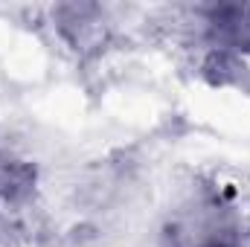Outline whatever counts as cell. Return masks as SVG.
I'll use <instances>...</instances> for the list:
<instances>
[{
	"label": "cell",
	"instance_id": "cell-1",
	"mask_svg": "<svg viewBox=\"0 0 250 247\" xmlns=\"http://www.w3.org/2000/svg\"><path fill=\"white\" fill-rule=\"evenodd\" d=\"M209 32L221 50H250V6H218L209 12Z\"/></svg>",
	"mask_w": 250,
	"mask_h": 247
},
{
	"label": "cell",
	"instance_id": "cell-2",
	"mask_svg": "<svg viewBox=\"0 0 250 247\" xmlns=\"http://www.w3.org/2000/svg\"><path fill=\"white\" fill-rule=\"evenodd\" d=\"M198 247H233L230 242H218V239H209V242H201Z\"/></svg>",
	"mask_w": 250,
	"mask_h": 247
}]
</instances>
